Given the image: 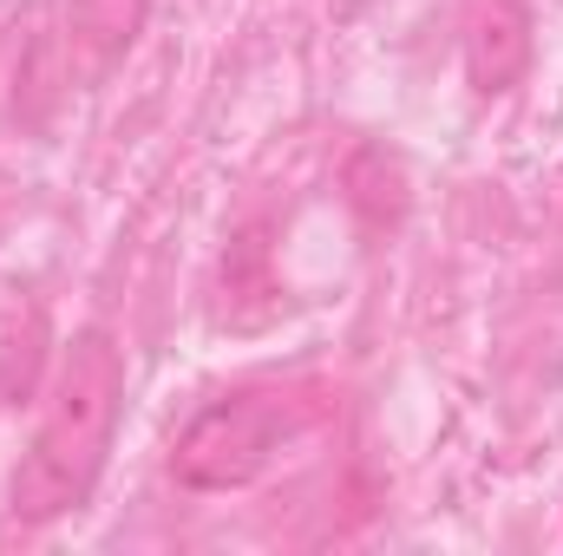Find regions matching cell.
<instances>
[{"label": "cell", "instance_id": "1", "mask_svg": "<svg viewBox=\"0 0 563 556\" xmlns=\"http://www.w3.org/2000/svg\"><path fill=\"white\" fill-rule=\"evenodd\" d=\"M119 413H125V354L106 327H86L59 360L33 445L20 452V471L7 491L20 524H53L92 504L119 438Z\"/></svg>", "mask_w": 563, "mask_h": 556}, {"label": "cell", "instance_id": "2", "mask_svg": "<svg viewBox=\"0 0 563 556\" xmlns=\"http://www.w3.org/2000/svg\"><path fill=\"white\" fill-rule=\"evenodd\" d=\"M301 400L295 393H276V387H256V393H230L217 407L190 419L170 445V471L177 485L190 491H243L256 485L276 452L301 432Z\"/></svg>", "mask_w": 563, "mask_h": 556}, {"label": "cell", "instance_id": "3", "mask_svg": "<svg viewBox=\"0 0 563 556\" xmlns=\"http://www.w3.org/2000/svg\"><path fill=\"white\" fill-rule=\"evenodd\" d=\"M531 13L518 0H485L472 20H465V73L478 92H511L525 73H531Z\"/></svg>", "mask_w": 563, "mask_h": 556}, {"label": "cell", "instance_id": "4", "mask_svg": "<svg viewBox=\"0 0 563 556\" xmlns=\"http://www.w3.org/2000/svg\"><path fill=\"white\" fill-rule=\"evenodd\" d=\"M144 13L151 0H73V40L92 53V66H112L144 33Z\"/></svg>", "mask_w": 563, "mask_h": 556}, {"label": "cell", "instance_id": "5", "mask_svg": "<svg viewBox=\"0 0 563 556\" xmlns=\"http://www.w3.org/2000/svg\"><path fill=\"white\" fill-rule=\"evenodd\" d=\"M347 7H361V0H347Z\"/></svg>", "mask_w": 563, "mask_h": 556}]
</instances>
